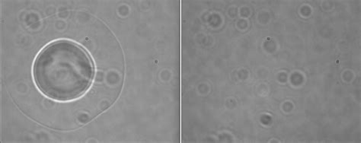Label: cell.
Returning a JSON list of instances; mask_svg holds the SVG:
<instances>
[{"instance_id":"obj_1","label":"cell","mask_w":361,"mask_h":143,"mask_svg":"<svg viewBox=\"0 0 361 143\" xmlns=\"http://www.w3.org/2000/svg\"><path fill=\"white\" fill-rule=\"evenodd\" d=\"M34 78L47 97L58 101L79 98L90 88L94 76L91 57L70 41L54 42L37 56Z\"/></svg>"}]
</instances>
